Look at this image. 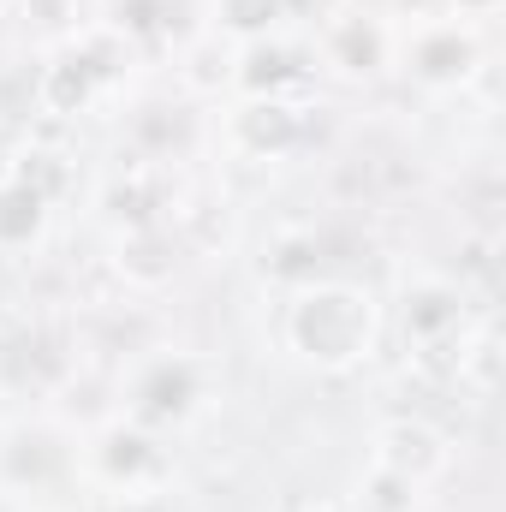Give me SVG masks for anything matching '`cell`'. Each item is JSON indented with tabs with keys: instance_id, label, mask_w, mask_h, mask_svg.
Returning a JSON list of instances; mask_svg holds the SVG:
<instances>
[{
	"instance_id": "obj_1",
	"label": "cell",
	"mask_w": 506,
	"mask_h": 512,
	"mask_svg": "<svg viewBox=\"0 0 506 512\" xmlns=\"http://www.w3.org/2000/svg\"><path fill=\"white\" fill-rule=\"evenodd\" d=\"M286 346L316 370H352L376 346V304L358 286H310L286 310Z\"/></svg>"
},
{
	"instance_id": "obj_2",
	"label": "cell",
	"mask_w": 506,
	"mask_h": 512,
	"mask_svg": "<svg viewBox=\"0 0 506 512\" xmlns=\"http://www.w3.org/2000/svg\"><path fill=\"white\" fill-rule=\"evenodd\" d=\"M441 465H447V441L429 423H411V417L381 423V435H376V471L381 477H399L405 489H423Z\"/></svg>"
},
{
	"instance_id": "obj_3",
	"label": "cell",
	"mask_w": 506,
	"mask_h": 512,
	"mask_svg": "<svg viewBox=\"0 0 506 512\" xmlns=\"http://www.w3.org/2000/svg\"><path fill=\"white\" fill-rule=\"evenodd\" d=\"M483 60V42L471 24H435L411 42V72L429 84V90H447V84H465L471 66Z\"/></svg>"
},
{
	"instance_id": "obj_4",
	"label": "cell",
	"mask_w": 506,
	"mask_h": 512,
	"mask_svg": "<svg viewBox=\"0 0 506 512\" xmlns=\"http://www.w3.org/2000/svg\"><path fill=\"white\" fill-rule=\"evenodd\" d=\"M197 399H203V382H197L191 358H161L137 376V417L143 423H179Z\"/></svg>"
},
{
	"instance_id": "obj_5",
	"label": "cell",
	"mask_w": 506,
	"mask_h": 512,
	"mask_svg": "<svg viewBox=\"0 0 506 512\" xmlns=\"http://www.w3.org/2000/svg\"><path fill=\"white\" fill-rule=\"evenodd\" d=\"M298 108L280 102V96H251L239 114H233V143L245 155H286L298 143Z\"/></svg>"
},
{
	"instance_id": "obj_6",
	"label": "cell",
	"mask_w": 506,
	"mask_h": 512,
	"mask_svg": "<svg viewBox=\"0 0 506 512\" xmlns=\"http://www.w3.org/2000/svg\"><path fill=\"white\" fill-rule=\"evenodd\" d=\"M48 227V197L24 179H0V256L30 251Z\"/></svg>"
},
{
	"instance_id": "obj_7",
	"label": "cell",
	"mask_w": 506,
	"mask_h": 512,
	"mask_svg": "<svg viewBox=\"0 0 506 512\" xmlns=\"http://www.w3.org/2000/svg\"><path fill=\"white\" fill-rule=\"evenodd\" d=\"M328 60H334L340 72H352V78L381 72V66H387V36H381L370 18H346V24L328 30Z\"/></svg>"
},
{
	"instance_id": "obj_8",
	"label": "cell",
	"mask_w": 506,
	"mask_h": 512,
	"mask_svg": "<svg viewBox=\"0 0 506 512\" xmlns=\"http://www.w3.org/2000/svg\"><path fill=\"white\" fill-rule=\"evenodd\" d=\"M42 108L48 114H78L90 96H96V66L84 60V54H66V60H54L48 72H42Z\"/></svg>"
},
{
	"instance_id": "obj_9",
	"label": "cell",
	"mask_w": 506,
	"mask_h": 512,
	"mask_svg": "<svg viewBox=\"0 0 506 512\" xmlns=\"http://www.w3.org/2000/svg\"><path fill=\"white\" fill-rule=\"evenodd\" d=\"M280 18H286V0H215V24L239 42H268Z\"/></svg>"
},
{
	"instance_id": "obj_10",
	"label": "cell",
	"mask_w": 506,
	"mask_h": 512,
	"mask_svg": "<svg viewBox=\"0 0 506 512\" xmlns=\"http://www.w3.org/2000/svg\"><path fill=\"white\" fill-rule=\"evenodd\" d=\"M251 96H274L286 78H292V54L274 48V42H245L239 48V72H233Z\"/></svg>"
},
{
	"instance_id": "obj_11",
	"label": "cell",
	"mask_w": 506,
	"mask_h": 512,
	"mask_svg": "<svg viewBox=\"0 0 506 512\" xmlns=\"http://www.w3.org/2000/svg\"><path fill=\"white\" fill-rule=\"evenodd\" d=\"M102 465H108L114 483H126L143 465H155V441H149L143 429H108V435H102Z\"/></svg>"
},
{
	"instance_id": "obj_12",
	"label": "cell",
	"mask_w": 506,
	"mask_h": 512,
	"mask_svg": "<svg viewBox=\"0 0 506 512\" xmlns=\"http://www.w3.org/2000/svg\"><path fill=\"white\" fill-rule=\"evenodd\" d=\"M310 512H358V507H340V501H316Z\"/></svg>"
},
{
	"instance_id": "obj_13",
	"label": "cell",
	"mask_w": 506,
	"mask_h": 512,
	"mask_svg": "<svg viewBox=\"0 0 506 512\" xmlns=\"http://www.w3.org/2000/svg\"><path fill=\"white\" fill-rule=\"evenodd\" d=\"M6 6H12V0H0V12H6Z\"/></svg>"
}]
</instances>
